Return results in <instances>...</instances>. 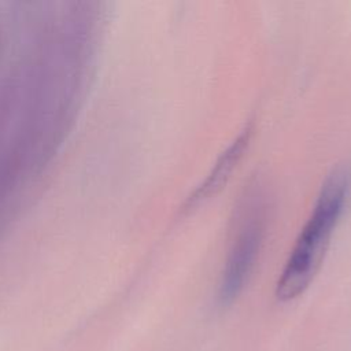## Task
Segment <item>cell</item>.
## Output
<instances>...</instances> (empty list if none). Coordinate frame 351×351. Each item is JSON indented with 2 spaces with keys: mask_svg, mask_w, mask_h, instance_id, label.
I'll use <instances>...</instances> for the list:
<instances>
[{
  "mask_svg": "<svg viewBox=\"0 0 351 351\" xmlns=\"http://www.w3.org/2000/svg\"><path fill=\"white\" fill-rule=\"evenodd\" d=\"M350 188L351 171L347 169L333 170L322 184L314 208L277 281L276 298L278 300H293L311 284L344 210Z\"/></svg>",
  "mask_w": 351,
  "mask_h": 351,
  "instance_id": "obj_1",
  "label": "cell"
},
{
  "mask_svg": "<svg viewBox=\"0 0 351 351\" xmlns=\"http://www.w3.org/2000/svg\"><path fill=\"white\" fill-rule=\"evenodd\" d=\"M263 225L258 213L245 215L234 237L222 271L218 300L221 306H229L237 299L255 265L262 244Z\"/></svg>",
  "mask_w": 351,
  "mask_h": 351,
  "instance_id": "obj_2",
  "label": "cell"
},
{
  "mask_svg": "<svg viewBox=\"0 0 351 351\" xmlns=\"http://www.w3.org/2000/svg\"><path fill=\"white\" fill-rule=\"evenodd\" d=\"M250 136H251V129L248 126L221 154V156L217 159L214 167L211 169V171L208 173L206 180L186 199L185 210H191L192 207H196L197 204L207 200L210 196L215 195L217 192H219L223 188V185L229 180L232 171L237 166L240 158L243 156V152L250 141Z\"/></svg>",
  "mask_w": 351,
  "mask_h": 351,
  "instance_id": "obj_3",
  "label": "cell"
}]
</instances>
